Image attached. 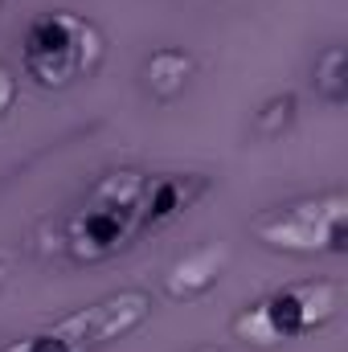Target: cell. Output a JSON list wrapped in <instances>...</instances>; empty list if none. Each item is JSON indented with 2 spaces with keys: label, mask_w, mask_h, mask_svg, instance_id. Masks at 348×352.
Returning <instances> with one entry per match:
<instances>
[{
  "label": "cell",
  "mask_w": 348,
  "mask_h": 352,
  "mask_svg": "<svg viewBox=\"0 0 348 352\" xmlns=\"http://www.w3.org/2000/svg\"><path fill=\"white\" fill-rule=\"evenodd\" d=\"M144 188L148 173L102 176L90 197L62 221L58 246L74 263H107L144 234Z\"/></svg>",
  "instance_id": "1"
},
{
  "label": "cell",
  "mask_w": 348,
  "mask_h": 352,
  "mask_svg": "<svg viewBox=\"0 0 348 352\" xmlns=\"http://www.w3.org/2000/svg\"><path fill=\"white\" fill-rule=\"evenodd\" d=\"M102 58L98 25L74 8L33 12L21 37V66L41 90H66L87 78Z\"/></svg>",
  "instance_id": "2"
},
{
  "label": "cell",
  "mask_w": 348,
  "mask_h": 352,
  "mask_svg": "<svg viewBox=\"0 0 348 352\" xmlns=\"http://www.w3.org/2000/svg\"><path fill=\"white\" fill-rule=\"evenodd\" d=\"M336 311H340V283L303 278V283L274 287L254 303H246L234 320V336L254 349H274L307 332H320L324 324L336 320Z\"/></svg>",
  "instance_id": "3"
},
{
  "label": "cell",
  "mask_w": 348,
  "mask_h": 352,
  "mask_svg": "<svg viewBox=\"0 0 348 352\" xmlns=\"http://www.w3.org/2000/svg\"><path fill=\"white\" fill-rule=\"evenodd\" d=\"M250 234L262 246L283 254H345L348 250V197H299L274 209H262L250 221Z\"/></svg>",
  "instance_id": "4"
},
{
  "label": "cell",
  "mask_w": 348,
  "mask_h": 352,
  "mask_svg": "<svg viewBox=\"0 0 348 352\" xmlns=\"http://www.w3.org/2000/svg\"><path fill=\"white\" fill-rule=\"evenodd\" d=\"M148 316H152V299L144 291H119V295H107L90 307L62 316L58 324L8 344L4 352H94L119 336H127V332H135Z\"/></svg>",
  "instance_id": "5"
},
{
  "label": "cell",
  "mask_w": 348,
  "mask_h": 352,
  "mask_svg": "<svg viewBox=\"0 0 348 352\" xmlns=\"http://www.w3.org/2000/svg\"><path fill=\"white\" fill-rule=\"evenodd\" d=\"M205 188H209V176H201V173L148 176V188H144V234L173 226L180 213H188L201 201Z\"/></svg>",
  "instance_id": "6"
},
{
  "label": "cell",
  "mask_w": 348,
  "mask_h": 352,
  "mask_svg": "<svg viewBox=\"0 0 348 352\" xmlns=\"http://www.w3.org/2000/svg\"><path fill=\"white\" fill-rule=\"evenodd\" d=\"M226 263H230V250H226L221 242H209V246L184 254L180 263H173V270L164 274V291H168L173 299H197V295H205L209 287H217Z\"/></svg>",
  "instance_id": "7"
},
{
  "label": "cell",
  "mask_w": 348,
  "mask_h": 352,
  "mask_svg": "<svg viewBox=\"0 0 348 352\" xmlns=\"http://www.w3.org/2000/svg\"><path fill=\"white\" fill-rule=\"evenodd\" d=\"M193 70H197V62L184 54V50H156L152 58H148V66H144V82L148 90L156 94V98H176L180 90L188 87V78H193Z\"/></svg>",
  "instance_id": "8"
},
{
  "label": "cell",
  "mask_w": 348,
  "mask_h": 352,
  "mask_svg": "<svg viewBox=\"0 0 348 352\" xmlns=\"http://www.w3.org/2000/svg\"><path fill=\"white\" fill-rule=\"evenodd\" d=\"M316 94H320L328 107H345V98H348V58H345V45H328V50L316 58Z\"/></svg>",
  "instance_id": "9"
},
{
  "label": "cell",
  "mask_w": 348,
  "mask_h": 352,
  "mask_svg": "<svg viewBox=\"0 0 348 352\" xmlns=\"http://www.w3.org/2000/svg\"><path fill=\"white\" fill-rule=\"evenodd\" d=\"M291 119H295V98L291 94H279V98H270L259 111V131L262 135H279V127H287Z\"/></svg>",
  "instance_id": "10"
},
{
  "label": "cell",
  "mask_w": 348,
  "mask_h": 352,
  "mask_svg": "<svg viewBox=\"0 0 348 352\" xmlns=\"http://www.w3.org/2000/svg\"><path fill=\"white\" fill-rule=\"evenodd\" d=\"M12 102H17V78L8 74V66H0V119L12 111Z\"/></svg>",
  "instance_id": "11"
},
{
  "label": "cell",
  "mask_w": 348,
  "mask_h": 352,
  "mask_svg": "<svg viewBox=\"0 0 348 352\" xmlns=\"http://www.w3.org/2000/svg\"><path fill=\"white\" fill-rule=\"evenodd\" d=\"M12 274V254L8 250H0V287H4V278Z\"/></svg>",
  "instance_id": "12"
},
{
  "label": "cell",
  "mask_w": 348,
  "mask_h": 352,
  "mask_svg": "<svg viewBox=\"0 0 348 352\" xmlns=\"http://www.w3.org/2000/svg\"><path fill=\"white\" fill-rule=\"evenodd\" d=\"M201 352H221V349H201Z\"/></svg>",
  "instance_id": "13"
}]
</instances>
